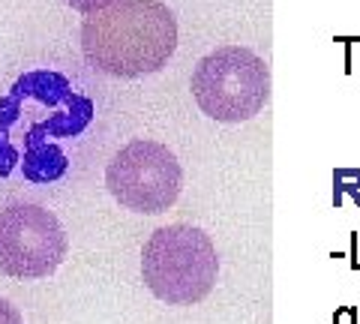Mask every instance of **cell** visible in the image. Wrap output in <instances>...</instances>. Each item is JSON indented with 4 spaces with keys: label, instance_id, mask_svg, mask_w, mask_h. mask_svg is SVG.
I'll use <instances>...</instances> for the list:
<instances>
[{
    "label": "cell",
    "instance_id": "7",
    "mask_svg": "<svg viewBox=\"0 0 360 324\" xmlns=\"http://www.w3.org/2000/svg\"><path fill=\"white\" fill-rule=\"evenodd\" d=\"M13 96H37L39 103H49V105H58L63 99H70V82L58 72H30L25 78H18L15 87H13Z\"/></svg>",
    "mask_w": 360,
    "mask_h": 324
},
{
    "label": "cell",
    "instance_id": "5",
    "mask_svg": "<svg viewBox=\"0 0 360 324\" xmlns=\"http://www.w3.org/2000/svg\"><path fill=\"white\" fill-rule=\"evenodd\" d=\"M70 250L51 210L15 201L0 210V271L15 279H39L60 267Z\"/></svg>",
    "mask_w": 360,
    "mask_h": 324
},
{
    "label": "cell",
    "instance_id": "9",
    "mask_svg": "<svg viewBox=\"0 0 360 324\" xmlns=\"http://www.w3.org/2000/svg\"><path fill=\"white\" fill-rule=\"evenodd\" d=\"M352 198L360 207V169H336L333 171V207Z\"/></svg>",
    "mask_w": 360,
    "mask_h": 324
},
{
    "label": "cell",
    "instance_id": "1",
    "mask_svg": "<svg viewBox=\"0 0 360 324\" xmlns=\"http://www.w3.org/2000/svg\"><path fill=\"white\" fill-rule=\"evenodd\" d=\"M174 48L177 18L162 0H115L82 25L84 60L115 78L160 72Z\"/></svg>",
    "mask_w": 360,
    "mask_h": 324
},
{
    "label": "cell",
    "instance_id": "13",
    "mask_svg": "<svg viewBox=\"0 0 360 324\" xmlns=\"http://www.w3.org/2000/svg\"><path fill=\"white\" fill-rule=\"evenodd\" d=\"M0 324H25V318H21V312L9 304L6 297H0Z\"/></svg>",
    "mask_w": 360,
    "mask_h": 324
},
{
    "label": "cell",
    "instance_id": "11",
    "mask_svg": "<svg viewBox=\"0 0 360 324\" xmlns=\"http://www.w3.org/2000/svg\"><path fill=\"white\" fill-rule=\"evenodd\" d=\"M18 160V153L13 150V148H9V141L6 138H0V174H9V171H13V162Z\"/></svg>",
    "mask_w": 360,
    "mask_h": 324
},
{
    "label": "cell",
    "instance_id": "12",
    "mask_svg": "<svg viewBox=\"0 0 360 324\" xmlns=\"http://www.w3.org/2000/svg\"><path fill=\"white\" fill-rule=\"evenodd\" d=\"M72 9H78V13H84V15H90V13H99V9H105L108 4H115V0H66Z\"/></svg>",
    "mask_w": 360,
    "mask_h": 324
},
{
    "label": "cell",
    "instance_id": "14",
    "mask_svg": "<svg viewBox=\"0 0 360 324\" xmlns=\"http://www.w3.org/2000/svg\"><path fill=\"white\" fill-rule=\"evenodd\" d=\"M333 324H360V312L354 306H340L333 312Z\"/></svg>",
    "mask_w": 360,
    "mask_h": 324
},
{
    "label": "cell",
    "instance_id": "10",
    "mask_svg": "<svg viewBox=\"0 0 360 324\" xmlns=\"http://www.w3.org/2000/svg\"><path fill=\"white\" fill-rule=\"evenodd\" d=\"M18 115V96H9L0 103V129H6Z\"/></svg>",
    "mask_w": 360,
    "mask_h": 324
},
{
    "label": "cell",
    "instance_id": "6",
    "mask_svg": "<svg viewBox=\"0 0 360 324\" xmlns=\"http://www.w3.org/2000/svg\"><path fill=\"white\" fill-rule=\"evenodd\" d=\"M63 171H66L63 150L49 141H42L39 129L33 127L27 136V150H25V177L33 183H49V181H58Z\"/></svg>",
    "mask_w": 360,
    "mask_h": 324
},
{
    "label": "cell",
    "instance_id": "2",
    "mask_svg": "<svg viewBox=\"0 0 360 324\" xmlns=\"http://www.w3.org/2000/svg\"><path fill=\"white\" fill-rule=\"evenodd\" d=\"M141 276L153 297L168 306L205 300L219 276L217 247L201 228L174 222L150 234L141 252Z\"/></svg>",
    "mask_w": 360,
    "mask_h": 324
},
{
    "label": "cell",
    "instance_id": "3",
    "mask_svg": "<svg viewBox=\"0 0 360 324\" xmlns=\"http://www.w3.org/2000/svg\"><path fill=\"white\" fill-rule=\"evenodd\" d=\"M193 96L207 117L219 124H240L267 105L270 70L250 48L219 46L195 63Z\"/></svg>",
    "mask_w": 360,
    "mask_h": 324
},
{
    "label": "cell",
    "instance_id": "8",
    "mask_svg": "<svg viewBox=\"0 0 360 324\" xmlns=\"http://www.w3.org/2000/svg\"><path fill=\"white\" fill-rule=\"evenodd\" d=\"M70 103V115H54L49 124H39L42 132H49V136H78L87 124H90V115H94V103L84 96H70L66 99Z\"/></svg>",
    "mask_w": 360,
    "mask_h": 324
},
{
    "label": "cell",
    "instance_id": "15",
    "mask_svg": "<svg viewBox=\"0 0 360 324\" xmlns=\"http://www.w3.org/2000/svg\"><path fill=\"white\" fill-rule=\"evenodd\" d=\"M352 255H357V238H352ZM357 264H360V261L354 259V261H352V267H354V271H357Z\"/></svg>",
    "mask_w": 360,
    "mask_h": 324
},
{
    "label": "cell",
    "instance_id": "4",
    "mask_svg": "<svg viewBox=\"0 0 360 324\" xmlns=\"http://www.w3.org/2000/svg\"><path fill=\"white\" fill-rule=\"evenodd\" d=\"M105 186L123 207L139 214H165L180 195L184 171L165 144L135 138L111 156Z\"/></svg>",
    "mask_w": 360,
    "mask_h": 324
}]
</instances>
